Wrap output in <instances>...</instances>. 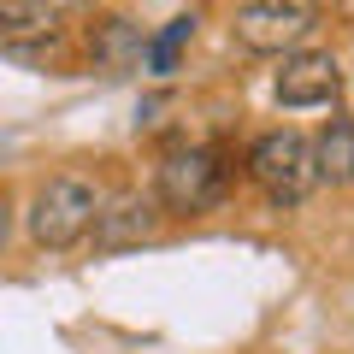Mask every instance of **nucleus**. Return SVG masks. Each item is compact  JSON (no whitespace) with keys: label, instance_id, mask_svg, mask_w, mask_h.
<instances>
[{"label":"nucleus","instance_id":"nucleus-9","mask_svg":"<svg viewBox=\"0 0 354 354\" xmlns=\"http://www.w3.org/2000/svg\"><path fill=\"white\" fill-rule=\"evenodd\" d=\"M189 36H195V18H171V24H165V36L148 48L153 71H171V65H177V53H183V41H189Z\"/></svg>","mask_w":354,"mask_h":354},{"label":"nucleus","instance_id":"nucleus-3","mask_svg":"<svg viewBox=\"0 0 354 354\" xmlns=\"http://www.w3.org/2000/svg\"><path fill=\"white\" fill-rule=\"evenodd\" d=\"M95 189H88L83 177H48L36 195V207H30V236L41 242V248L65 254L77 248V242L88 236V225H95Z\"/></svg>","mask_w":354,"mask_h":354},{"label":"nucleus","instance_id":"nucleus-5","mask_svg":"<svg viewBox=\"0 0 354 354\" xmlns=\"http://www.w3.org/2000/svg\"><path fill=\"white\" fill-rule=\"evenodd\" d=\"M342 95V65L330 59V53H290L278 71V101L283 106H325Z\"/></svg>","mask_w":354,"mask_h":354},{"label":"nucleus","instance_id":"nucleus-1","mask_svg":"<svg viewBox=\"0 0 354 354\" xmlns=\"http://www.w3.org/2000/svg\"><path fill=\"white\" fill-rule=\"evenodd\" d=\"M248 177L260 183V195L272 207H295L313 195L319 171H313V142L301 136V130H272V136L254 142L248 153Z\"/></svg>","mask_w":354,"mask_h":354},{"label":"nucleus","instance_id":"nucleus-6","mask_svg":"<svg viewBox=\"0 0 354 354\" xmlns=\"http://www.w3.org/2000/svg\"><path fill=\"white\" fill-rule=\"evenodd\" d=\"M59 24H53L48 0H0V48L18 59H41L53 48Z\"/></svg>","mask_w":354,"mask_h":354},{"label":"nucleus","instance_id":"nucleus-8","mask_svg":"<svg viewBox=\"0 0 354 354\" xmlns=\"http://www.w3.org/2000/svg\"><path fill=\"white\" fill-rule=\"evenodd\" d=\"M313 171L325 183H354V118H330L313 142Z\"/></svg>","mask_w":354,"mask_h":354},{"label":"nucleus","instance_id":"nucleus-7","mask_svg":"<svg viewBox=\"0 0 354 354\" xmlns=\"http://www.w3.org/2000/svg\"><path fill=\"white\" fill-rule=\"evenodd\" d=\"M153 225H160L153 201H142V195H118L113 207H95V225H88V236H95V248L118 254V248H136V242H148Z\"/></svg>","mask_w":354,"mask_h":354},{"label":"nucleus","instance_id":"nucleus-2","mask_svg":"<svg viewBox=\"0 0 354 354\" xmlns=\"http://www.w3.org/2000/svg\"><path fill=\"white\" fill-rule=\"evenodd\" d=\"M230 189V165L218 148H171L160 160V201L171 213H207Z\"/></svg>","mask_w":354,"mask_h":354},{"label":"nucleus","instance_id":"nucleus-10","mask_svg":"<svg viewBox=\"0 0 354 354\" xmlns=\"http://www.w3.org/2000/svg\"><path fill=\"white\" fill-rule=\"evenodd\" d=\"M6 236H12V207H6V195H0V248H6Z\"/></svg>","mask_w":354,"mask_h":354},{"label":"nucleus","instance_id":"nucleus-4","mask_svg":"<svg viewBox=\"0 0 354 354\" xmlns=\"http://www.w3.org/2000/svg\"><path fill=\"white\" fill-rule=\"evenodd\" d=\"M325 0H242L236 6V41L248 53H290L313 36Z\"/></svg>","mask_w":354,"mask_h":354}]
</instances>
